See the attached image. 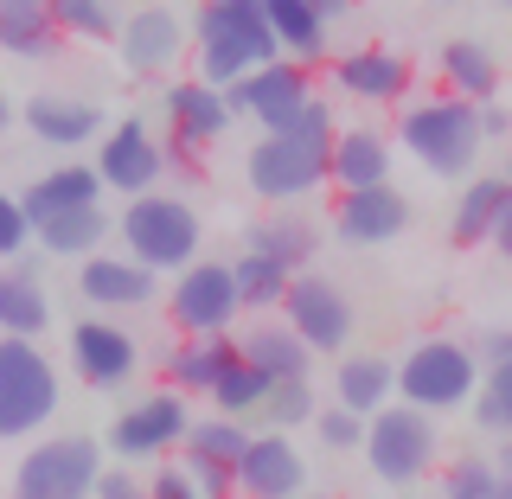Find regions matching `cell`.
<instances>
[{
  "label": "cell",
  "mask_w": 512,
  "mask_h": 499,
  "mask_svg": "<svg viewBox=\"0 0 512 499\" xmlns=\"http://www.w3.org/2000/svg\"><path fill=\"white\" fill-rule=\"evenodd\" d=\"M333 141H340V122H333V103L314 96L282 135H256V148L244 154V180L256 199H269L276 212H295L314 186H333Z\"/></svg>",
  "instance_id": "1"
},
{
  "label": "cell",
  "mask_w": 512,
  "mask_h": 499,
  "mask_svg": "<svg viewBox=\"0 0 512 499\" xmlns=\"http://www.w3.org/2000/svg\"><path fill=\"white\" fill-rule=\"evenodd\" d=\"M282 64V39L269 26V0H205L192 13V77L212 90H237L244 77Z\"/></svg>",
  "instance_id": "2"
},
{
  "label": "cell",
  "mask_w": 512,
  "mask_h": 499,
  "mask_svg": "<svg viewBox=\"0 0 512 499\" xmlns=\"http://www.w3.org/2000/svg\"><path fill=\"white\" fill-rule=\"evenodd\" d=\"M397 148H404L423 173L436 180H474V160L487 148V128H480V109L461 103V96H423V103H404L397 116Z\"/></svg>",
  "instance_id": "3"
},
{
  "label": "cell",
  "mask_w": 512,
  "mask_h": 499,
  "mask_svg": "<svg viewBox=\"0 0 512 499\" xmlns=\"http://www.w3.org/2000/svg\"><path fill=\"white\" fill-rule=\"evenodd\" d=\"M116 237H122V256H135V263L154 269V276H186L192 263H205L199 256L205 224H199V212H192L180 192L128 199L122 218H116Z\"/></svg>",
  "instance_id": "4"
},
{
  "label": "cell",
  "mask_w": 512,
  "mask_h": 499,
  "mask_svg": "<svg viewBox=\"0 0 512 499\" xmlns=\"http://www.w3.org/2000/svg\"><path fill=\"white\" fill-rule=\"evenodd\" d=\"M480 384H487V365H480L474 340H448V333H436V340H416L404 359H397V404L423 410V416H448L480 397Z\"/></svg>",
  "instance_id": "5"
},
{
  "label": "cell",
  "mask_w": 512,
  "mask_h": 499,
  "mask_svg": "<svg viewBox=\"0 0 512 499\" xmlns=\"http://www.w3.org/2000/svg\"><path fill=\"white\" fill-rule=\"evenodd\" d=\"M58 404H64L58 365L32 340H0V436L7 442L39 436L58 416Z\"/></svg>",
  "instance_id": "6"
},
{
  "label": "cell",
  "mask_w": 512,
  "mask_h": 499,
  "mask_svg": "<svg viewBox=\"0 0 512 499\" xmlns=\"http://www.w3.org/2000/svg\"><path fill=\"white\" fill-rule=\"evenodd\" d=\"M244 288H237L231 263H192L186 276H173L167 288V320L180 340H237V320H244Z\"/></svg>",
  "instance_id": "7"
},
{
  "label": "cell",
  "mask_w": 512,
  "mask_h": 499,
  "mask_svg": "<svg viewBox=\"0 0 512 499\" xmlns=\"http://www.w3.org/2000/svg\"><path fill=\"white\" fill-rule=\"evenodd\" d=\"M103 448L96 436H52L32 442L13 468V499H96L103 487Z\"/></svg>",
  "instance_id": "8"
},
{
  "label": "cell",
  "mask_w": 512,
  "mask_h": 499,
  "mask_svg": "<svg viewBox=\"0 0 512 499\" xmlns=\"http://www.w3.org/2000/svg\"><path fill=\"white\" fill-rule=\"evenodd\" d=\"M442 461V436H436V416L391 404L384 416H372V436H365V468H372L384 487H416L429 480Z\"/></svg>",
  "instance_id": "9"
},
{
  "label": "cell",
  "mask_w": 512,
  "mask_h": 499,
  "mask_svg": "<svg viewBox=\"0 0 512 499\" xmlns=\"http://www.w3.org/2000/svg\"><path fill=\"white\" fill-rule=\"evenodd\" d=\"M192 423H199V416L186 410V397L173 391V384H160V391L135 397V404L109 423V448H116L122 461H154V468H160L173 448L192 442Z\"/></svg>",
  "instance_id": "10"
},
{
  "label": "cell",
  "mask_w": 512,
  "mask_h": 499,
  "mask_svg": "<svg viewBox=\"0 0 512 499\" xmlns=\"http://www.w3.org/2000/svg\"><path fill=\"white\" fill-rule=\"evenodd\" d=\"M231 122H237L231 90H212V84H199V77L167 84V160H173V167L192 173L212 141L231 135Z\"/></svg>",
  "instance_id": "11"
},
{
  "label": "cell",
  "mask_w": 512,
  "mask_h": 499,
  "mask_svg": "<svg viewBox=\"0 0 512 499\" xmlns=\"http://www.w3.org/2000/svg\"><path fill=\"white\" fill-rule=\"evenodd\" d=\"M167 135H154L141 116H122L116 128H109V141L96 148V173H103V186L116 192V199H148V192H160V180H167Z\"/></svg>",
  "instance_id": "12"
},
{
  "label": "cell",
  "mask_w": 512,
  "mask_h": 499,
  "mask_svg": "<svg viewBox=\"0 0 512 499\" xmlns=\"http://www.w3.org/2000/svg\"><path fill=\"white\" fill-rule=\"evenodd\" d=\"M116 52L135 77H173L180 58H192V20L180 7H128Z\"/></svg>",
  "instance_id": "13"
},
{
  "label": "cell",
  "mask_w": 512,
  "mask_h": 499,
  "mask_svg": "<svg viewBox=\"0 0 512 499\" xmlns=\"http://www.w3.org/2000/svg\"><path fill=\"white\" fill-rule=\"evenodd\" d=\"M282 320L314 346V359H320V352H327V359H346V340H352V301H346L340 282L314 276V269H308V276H295V288H288V301H282Z\"/></svg>",
  "instance_id": "14"
},
{
  "label": "cell",
  "mask_w": 512,
  "mask_h": 499,
  "mask_svg": "<svg viewBox=\"0 0 512 499\" xmlns=\"http://www.w3.org/2000/svg\"><path fill=\"white\" fill-rule=\"evenodd\" d=\"M250 442H256L250 423H231V416L212 410V416H199V423H192V442L180 448V468L199 480L212 499H237V468H244Z\"/></svg>",
  "instance_id": "15"
},
{
  "label": "cell",
  "mask_w": 512,
  "mask_h": 499,
  "mask_svg": "<svg viewBox=\"0 0 512 499\" xmlns=\"http://www.w3.org/2000/svg\"><path fill=\"white\" fill-rule=\"evenodd\" d=\"M135 365H141V346H135V333H128L122 320L90 314V320L71 327V372L84 378L90 391H116V384L135 378Z\"/></svg>",
  "instance_id": "16"
},
{
  "label": "cell",
  "mask_w": 512,
  "mask_h": 499,
  "mask_svg": "<svg viewBox=\"0 0 512 499\" xmlns=\"http://www.w3.org/2000/svg\"><path fill=\"white\" fill-rule=\"evenodd\" d=\"M327 84L352 96V103H372V109H391V103H410V84H416V64L391 45H359V52L333 58Z\"/></svg>",
  "instance_id": "17"
},
{
  "label": "cell",
  "mask_w": 512,
  "mask_h": 499,
  "mask_svg": "<svg viewBox=\"0 0 512 499\" xmlns=\"http://www.w3.org/2000/svg\"><path fill=\"white\" fill-rule=\"evenodd\" d=\"M308 103H314V71H301V64H288V58L269 64V71H256V77H244V84L231 90V109L250 116L263 135H282Z\"/></svg>",
  "instance_id": "18"
},
{
  "label": "cell",
  "mask_w": 512,
  "mask_h": 499,
  "mask_svg": "<svg viewBox=\"0 0 512 499\" xmlns=\"http://www.w3.org/2000/svg\"><path fill=\"white\" fill-rule=\"evenodd\" d=\"M410 199L397 186H372V192H333V237H346L352 250H378L397 244L410 231Z\"/></svg>",
  "instance_id": "19"
},
{
  "label": "cell",
  "mask_w": 512,
  "mask_h": 499,
  "mask_svg": "<svg viewBox=\"0 0 512 499\" xmlns=\"http://www.w3.org/2000/svg\"><path fill=\"white\" fill-rule=\"evenodd\" d=\"M237 499H308V461L282 429H263L237 468Z\"/></svg>",
  "instance_id": "20"
},
{
  "label": "cell",
  "mask_w": 512,
  "mask_h": 499,
  "mask_svg": "<svg viewBox=\"0 0 512 499\" xmlns=\"http://www.w3.org/2000/svg\"><path fill=\"white\" fill-rule=\"evenodd\" d=\"M20 122L32 141H45V148H84V141H109L103 128V109L90 103V96H64V90H39L20 103Z\"/></svg>",
  "instance_id": "21"
},
{
  "label": "cell",
  "mask_w": 512,
  "mask_h": 499,
  "mask_svg": "<svg viewBox=\"0 0 512 499\" xmlns=\"http://www.w3.org/2000/svg\"><path fill=\"white\" fill-rule=\"evenodd\" d=\"M154 288H160V276H154V269H141L135 256H109V250H103V256H90V263L77 269V295H84L96 314L148 308Z\"/></svg>",
  "instance_id": "22"
},
{
  "label": "cell",
  "mask_w": 512,
  "mask_h": 499,
  "mask_svg": "<svg viewBox=\"0 0 512 499\" xmlns=\"http://www.w3.org/2000/svg\"><path fill=\"white\" fill-rule=\"evenodd\" d=\"M237 352H244L256 372H269L276 384H308V372H314V346L301 340V333L288 327L282 314L250 320V327L237 333Z\"/></svg>",
  "instance_id": "23"
},
{
  "label": "cell",
  "mask_w": 512,
  "mask_h": 499,
  "mask_svg": "<svg viewBox=\"0 0 512 499\" xmlns=\"http://www.w3.org/2000/svg\"><path fill=\"white\" fill-rule=\"evenodd\" d=\"M506 218H512V180L506 173H474V180L461 186L455 212H448V244H461V250L493 244Z\"/></svg>",
  "instance_id": "24"
},
{
  "label": "cell",
  "mask_w": 512,
  "mask_h": 499,
  "mask_svg": "<svg viewBox=\"0 0 512 499\" xmlns=\"http://www.w3.org/2000/svg\"><path fill=\"white\" fill-rule=\"evenodd\" d=\"M333 404L352 410V416H384L397 404V365L384 359V352H346L340 365H333Z\"/></svg>",
  "instance_id": "25"
},
{
  "label": "cell",
  "mask_w": 512,
  "mask_h": 499,
  "mask_svg": "<svg viewBox=\"0 0 512 499\" xmlns=\"http://www.w3.org/2000/svg\"><path fill=\"white\" fill-rule=\"evenodd\" d=\"M391 186V135L372 122H352L333 141V192H372Z\"/></svg>",
  "instance_id": "26"
},
{
  "label": "cell",
  "mask_w": 512,
  "mask_h": 499,
  "mask_svg": "<svg viewBox=\"0 0 512 499\" xmlns=\"http://www.w3.org/2000/svg\"><path fill=\"white\" fill-rule=\"evenodd\" d=\"M0 52L26 58V64L58 58L64 52V26H58L52 0H0Z\"/></svg>",
  "instance_id": "27"
},
{
  "label": "cell",
  "mask_w": 512,
  "mask_h": 499,
  "mask_svg": "<svg viewBox=\"0 0 512 499\" xmlns=\"http://www.w3.org/2000/svg\"><path fill=\"white\" fill-rule=\"evenodd\" d=\"M269 26H276L288 64H301V71L327 64V45H333V32H327V26H333L327 0H269Z\"/></svg>",
  "instance_id": "28"
},
{
  "label": "cell",
  "mask_w": 512,
  "mask_h": 499,
  "mask_svg": "<svg viewBox=\"0 0 512 499\" xmlns=\"http://www.w3.org/2000/svg\"><path fill=\"white\" fill-rule=\"evenodd\" d=\"M436 77H442L448 96H461V103H474V109L500 103V58L480 39H448L436 52Z\"/></svg>",
  "instance_id": "29"
},
{
  "label": "cell",
  "mask_w": 512,
  "mask_h": 499,
  "mask_svg": "<svg viewBox=\"0 0 512 499\" xmlns=\"http://www.w3.org/2000/svg\"><path fill=\"white\" fill-rule=\"evenodd\" d=\"M244 250L282 263L288 276H308V263H314V250H320V231H314L308 212H269V218H256L250 231H244Z\"/></svg>",
  "instance_id": "30"
},
{
  "label": "cell",
  "mask_w": 512,
  "mask_h": 499,
  "mask_svg": "<svg viewBox=\"0 0 512 499\" xmlns=\"http://www.w3.org/2000/svg\"><path fill=\"white\" fill-rule=\"evenodd\" d=\"M231 359H237V340H173L167 359H160V378L180 397H205V404H212V391H218V378H224Z\"/></svg>",
  "instance_id": "31"
},
{
  "label": "cell",
  "mask_w": 512,
  "mask_h": 499,
  "mask_svg": "<svg viewBox=\"0 0 512 499\" xmlns=\"http://www.w3.org/2000/svg\"><path fill=\"white\" fill-rule=\"evenodd\" d=\"M103 173L96 167H52L45 180H32L20 186V199H26V212L32 224H45V218H64V212H90V205H103Z\"/></svg>",
  "instance_id": "32"
},
{
  "label": "cell",
  "mask_w": 512,
  "mask_h": 499,
  "mask_svg": "<svg viewBox=\"0 0 512 499\" xmlns=\"http://www.w3.org/2000/svg\"><path fill=\"white\" fill-rule=\"evenodd\" d=\"M52 327V301H45V288L32 282V269H7L0 276V333L7 340H39V333Z\"/></svg>",
  "instance_id": "33"
},
{
  "label": "cell",
  "mask_w": 512,
  "mask_h": 499,
  "mask_svg": "<svg viewBox=\"0 0 512 499\" xmlns=\"http://www.w3.org/2000/svg\"><path fill=\"white\" fill-rule=\"evenodd\" d=\"M103 237H116V218H109L103 205H90V212H64V218H45L39 224V250L45 256H77V263L103 256Z\"/></svg>",
  "instance_id": "34"
},
{
  "label": "cell",
  "mask_w": 512,
  "mask_h": 499,
  "mask_svg": "<svg viewBox=\"0 0 512 499\" xmlns=\"http://www.w3.org/2000/svg\"><path fill=\"white\" fill-rule=\"evenodd\" d=\"M269 397H276V378L256 372L244 352H237V359L224 365L218 391H212V410H218V416H231V423H250V416H263V410H269Z\"/></svg>",
  "instance_id": "35"
},
{
  "label": "cell",
  "mask_w": 512,
  "mask_h": 499,
  "mask_svg": "<svg viewBox=\"0 0 512 499\" xmlns=\"http://www.w3.org/2000/svg\"><path fill=\"white\" fill-rule=\"evenodd\" d=\"M237 288H244V308L263 320V314H282V301H288V288H295V276H288L282 263H269V256H256V250H244L237 256Z\"/></svg>",
  "instance_id": "36"
},
{
  "label": "cell",
  "mask_w": 512,
  "mask_h": 499,
  "mask_svg": "<svg viewBox=\"0 0 512 499\" xmlns=\"http://www.w3.org/2000/svg\"><path fill=\"white\" fill-rule=\"evenodd\" d=\"M52 7H58L64 39H84V45H116L122 39V20H128V13L103 7V0H52Z\"/></svg>",
  "instance_id": "37"
},
{
  "label": "cell",
  "mask_w": 512,
  "mask_h": 499,
  "mask_svg": "<svg viewBox=\"0 0 512 499\" xmlns=\"http://www.w3.org/2000/svg\"><path fill=\"white\" fill-rule=\"evenodd\" d=\"M442 499H506V474L487 455H461L442 468Z\"/></svg>",
  "instance_id": "38"
},
{
  "label": "cell",
  "mask_w": 512,
  "mask_h": 499,
  "mask_svg": "<svg viewBox=\"0 0 512 499\" xmlns=\"http://www.w3.org/2000/svg\"><path fill=\"white\" fill-rule=\"evenodd\" d=\"M474 423L487 429V436H512V365H493L487 384H480V397H474Z\"/></svg>",
  "instance_id": "39"
},
{
  "label": "cell",
  "mask_w": 512,
  "mask_h": 499,
  "mask_svg": "<svg viewBox=\"0 0 512 499\" xmlns=\"http://www.w3.org/2000/svg\"><path fill=\"white\" fill-rule=\"evenodd\" d=\"M320 410H327V404H320V397H314V384H276V397H269V410H263V423L269 429H282V436H288V429H301V423H320Z\"/></svg>",
  "instance_id": "40"
},
{
  "label": "cell",
  "mask_w": 512,
  "mask_h": 499,
  "mask_svg": "<svg viewBox=\"0 0 512 499\" xmlns=\"http://www.w3.org/2000/svg\"><path fill=\"white\" fill-rule=\"evenodd\" d=\"M365 436H372V423H365V416H352V410H340V404H327V410H320V423H314V442L333 448V455L365 448Z\"/></svg>",
  "instance_id": "41"
},
{
  "label": "cell",
  "mask_w": 512,
  "mask_h": 499,
  "mask_svg": "<svg viewBox=\"0 0 512 499\" xmlns=\"http://www.w3.org/2000/svg\"><path fill=\"white\" fill-rule=\"evenodd\" d=\"M32 244H39V224H32V212H26V199H20V192H13V199L0 205V256H7V263L20 269Z\"/></svg>",
  "instance_id": "42"
},
{
  "label": "cell",
  "mask_w": 512,
  "mask_h": 499,
  "mask_svg": "<svg viewBox=\"0 0 512 499\" xmlns=\"http://www.w3.org/2000/svg\"><path fill=\"white\" fill-rule=\"evenodd\" d=\"M148 493H154V499H212V493L199 487V480L180 468V461H160L154 480H148Z\"/></svg>",
  "instance_id": "43"
},
{
  "label": "cell",
  "mask_w": 512,
  "mask_h": 499,
  "mask_svg": "<svg viewBox=\"0 0 512 499\" xmlns=\"http://www.w3.org/2000/svg\"><path fill=\"white\" fill-rule=\"evenodd\" d=\"M474 352H480V365H512V327H487V333H474Z\"/></svg>",
  "instance_id": "44"
},
{
  "label": "cell",
  "mask_w": 512,
  "mask_h": 499,
  "mask_svg": "<svg viewBox=\"0 0 512 499\" xmlns=\"http://www.w3.org/2000/svg\"><path fill=\"white\" fill-rule=\"evenodd\" d=\"M96 499H154V493H148V480H135L128 468H109L103 487H96Z\"/></svg>",
  "instance_id": "45"
},
{
  "label": "cell",
  "mask_w": 512,
  "mask_h": 499,
  "mask_svg": "<svg viewBox=\"0 0 512 499\" xmlns=\"http://www.w3.org/2000/svg\"><path fill=\"white\" fill-rule=\"evenodd\" d=\"M480 128H487V141H512V109L487 103V109H480Z\"/></svg>",
  "instance_id": "46"
},
{
  "label": "cell",
  "mask_w": 512,
  "mask_h": 499,
  "mask_svg": "<svg viewBox=\"0 0 512 499\" xmlns=\"http://www.w3.org/2000/svg\"><path fill=\"white\" fill-rule=\"evenodd\" d=\"M493 468H500V474H506V480H512V436H506V442H500V448H493Z\"/></svg>",
  "instance_id": "47"
},
{
  "label": "cell",
  "mask_w": 512,
  "mask_h": 499,
  "mask_svg": "<svg viewBox=\"0 0 512 499\" xmlns=\"http://www.w3.org/2000/svg\"><path fill=\"white\" fill-rule=\"evenodd\" d=\"M493 250H500V256H506V263H512V218L500 224V237H493Z\"/></svg>",
  "instance_id": "48"
},
{
  "label": "cell",
  "mask_w": 512,
  "mask_h": 499,
  "mask_svg": "<svg viewBox=\"0 0 512 499\" xmlns=\"http://www.w3.org/2000/svg\"><path fill=\"white\" fill-rule=\"evenodd\" d=\"M308 499H327V493H308Z\"/></svg>",
  "instance_id": "49"
},
{
  "label": "cell",
  "mask_w": 512,
  "mask_h": 499,
  "mask_svg": "<svg viewBox=\"0 0 512 499\" xmlns=\"http://www.w3.org/2000/svg\"><path fill=\"white\" fill-rule=\"evenodd\" d=\"M506 180H512V167H506Z\"/></svg>",
  "instance_id": "50"
}]
</instances>
